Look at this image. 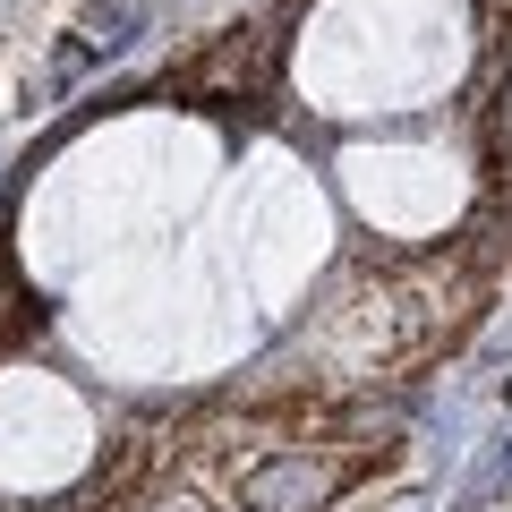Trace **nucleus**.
Here are the masks:
<instances>
[{
    "mask_svg": "<svg viewBox=\"0 0 512 512\" xmlns=\"http://www.w3.org/2000/svg\"><path fill=\"white\" fill-rule=\"evenodd\" d=\"M274 69H282V18H265V26H231V35H214L188 69H171L163 86L188 94V103L239 111V103H265V94H274Z\"/></svg>",
    "mask_w": 512,
    "mask_h": 512,
    "instance_id": "1",
    "label": "nucleus"
}]
</instances>
